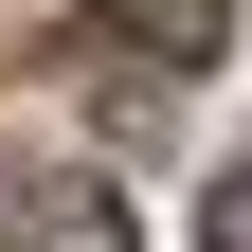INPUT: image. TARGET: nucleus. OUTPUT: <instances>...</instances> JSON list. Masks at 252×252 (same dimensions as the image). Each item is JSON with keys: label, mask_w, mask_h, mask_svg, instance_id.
<instances>
[{"label": "nucleus", "mask_w": 252, "mask_h": 252, "mask_svg": "<svg viewBox=\"0 0 252 252\" xmlns=\"http://www.w3.org/2000/svg\"><path fill=\"white\" fill-rule=\"evenodd\" d=\"M126 18V54H162V72H216L234 54V0H108Z\"/></svg>", "instance_id": "f257e3e1"}, {"label": "nucleus", "mask_w": 252, "mask_h": 252, "mask_svg": "<svg viewBox=\"0 0 252 252\" xmlns=\"http://www.w3.org/2000/svg\"><path fill=\"white\" fill-rule=\"evenodd\" d=\"M18 252H126V216H108V198H36V216H18Z\"/></svg>", "instance_id": "f03ea898"}]
</instances>
